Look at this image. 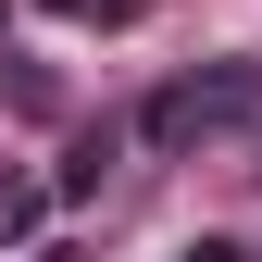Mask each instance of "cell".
I'll return each instance as SVG.
<instances>
[{"mask_svg": "<svg viewBox=\"0 0 262 262\" xmlns=\"http://www.w3.org/2000/svg\"><path fill=\"white\" fill-rule=\"evenodd\" d=\"M175 262H250V250H237V237H187Z\"/></svg>", "mask_w": 262, "mask_h": 262, "instance_id": "4", "label": "cell"}, {"mask_svg": "<svg viewBox=\"0 0 262 262\" xmlns=\"http://www.w3.org/2000/svg\"><path fill=\"white\" fill-rule=\"evenodd\" d=\"M113 150H125V125H88V138L62 150V175H50V200H88V187L113 175Z\"/></svg>", "mask_w": 262, "mask_h": 262, "instance_id": "2", "label": "cell"}, {"mask_svg": "<svg viewBox=\"0 0 262 262\" xmlns=\"http://www.w3.org/2000/svg\"><path fill=\"white\" fill-rule=\"evenodd\" d=\"M50 13H62V25H138L150 0H50Z\"/></svg>", "mask_w": 262, "mask_h": 262, "instance_id": "3", "label": "cell"}, {"mask_svg": "<svg viewBox=\"0 0 262 262\" xmlns=\"http://www.w3.org/2000/svg\"><path fill=\"white\" fill-rule=\"evenodd\" d=\"M250 187H262V162H250Z\"/></svg>", "mask_w": 262, "mask_h": 262, "instance_id": "5", "label": "cell"}, {"mask_svg": "<svg viewBox=\"0 0 262 262\" xmlns=\"http://www.w3.org/2000/svg\"><path fill=\"white\" fill-rule=\"evenodd\" d=\"M250 113H262V62H200V75L150 88L125 138H138V150H200V138H237Z\"/></svg>", "mask_w": 262, "mask_h": 262, "instance_id": "1", "label": "cell"}, {"mask_svg": "<svg viewBox=\"0 0 262 262\" xmlns=\"http://www.w3.org/2000/svg\"><path fill=\"white\" fill-rule=\"evenodd\" d=\"M250 262H262V250H250Z\"/></svg>", "mask_w": 262, "mask_h": 262, "instance_id": "6", "label": "cell"}]
</instances>
